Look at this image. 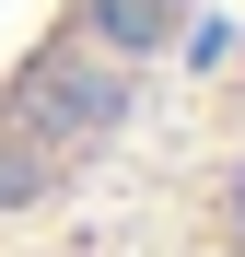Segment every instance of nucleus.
<instances>
[{"mask_svg": "<svg viewBox=\"0 0 245 257\" xmlns=\"http://www.w3.org/2000/svg\"><path fill=\"white\" fill-rule=\"evenodd\" d=\"M129 117V82H117L105 59H47L24 82V141H47V152H82V141H105V128Z\"/></svg>", "mask_w": 245, "mask_h": 257, "instance_id": "f257e3e1", "label": "nucleus"}, {"mask_svg": "<svg viewBox=\"0 0 245 257\" xmlns=\"http://www.w3.org/2000/svg\"><path fill=\"white\" fill-rule=\"evenodd\" d=\"M163 24H175L163 0H82V35H94L105 59H152V47H163Z\"/></svg>", "mask_w": 245, "mask_h": 257, "instance_id": "f03ea898", "label": "nucleus"}, {"mask_svg": "<svg viewBox=\"0 0 245 257\" xmlns=\"http://www.w3.org/2000/svg\"><path fill=\"white\" fill-rule=\"evenodd\" d=\"M47 176H59V152H47V141H24V128H0V210H24Z\"/></svg>", "mask_w": 245, "mask_h": 257, "instance_id": "7ed1b4c3", "label": "nucleus"}, {"mask_svg": "<svg viewBox=\"0 0 245 257\" xmlns=\"http://www.w3.org/2000/svg\"><path fill=\"white\" fill-rule=\"evenodd\" d=\"M233 210H245V176H233Z\"/></svg>", "mask_w": 245, "mask_h": 257, "instance_id": "20e7f679", "label": "nucleus"}, {"mask_svg": "<svg viewBox=\"0 0 245 257\" xmlns=\"http://www.w3.org/2000/svg\"><path fill=\"white\" fill-rule=\"evenodd\" d=\"M163 12H187V0H163Z\"/></svg>", "mask_w": 245, "mask_h": 257, "instance_id": "39448f33", "label": "nucleus"}]
</instances>
